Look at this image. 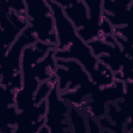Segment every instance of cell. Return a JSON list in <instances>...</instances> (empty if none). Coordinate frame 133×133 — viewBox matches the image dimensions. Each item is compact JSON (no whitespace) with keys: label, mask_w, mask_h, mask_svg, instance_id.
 Instances as JSON below:
<instances>
[{"label":"cell","mask_w":133,"mask_h":133,"mask_svg":"<svg viewBox=\"0 0 133 133\" xmlns=\"http://www.w3.org/2000/svg\"><path fill=\"white\" fill-rule=\"evenodd\" d=\"M51 9L57 38L55 59L75 60L82 65L95 84L102 87L112 85L115 81L112 72L96 57L87 43L78 36L62 7L55 5Z\"/></svg>","instance_id":"6da1fadb"},{"label":"cell","mask_w":133,"mask_h":133,"mask_svg":"<svg viewBox=\"0 0 133 133\" xmlns=\"http://www.w3.org/2000/svg\"><path fill=\"white\" fill-rule=\"evenodd\" d=\"M57 89L71 106L84 111L102 87L95 84L82 65L73 59H56Z\"/></svg>","instance_id":"7a4b0ae2"},{"label":"cell","mask_w":133,"mask_h":133,"mask_svg":"<svg viewBox=\"0 0 133 133\" xmlns=\"http://www.w3.org/2000/svg\"><path fill=\"white\" fill-rule=\"evenodd\" d=\"M56 47L36 42L23 50L21 60L22 88L16 92L19 98L34 96L44 82L56 75Z\"/></svg>","instance_id":"3957f363"},{"label":"cell","mask_w":133,"mask_h":133,"mask_svg":"<svg viewBox=\"0 0 133 133\" xmlns=\"http://www.w3.org/2000/svg\"><path fill=\"white\" fill-rule=\"evenodd\" d=\"M86 43L113 34L111 25L103 15L102 1L56 0Z\"/></svg>","instance_id":"277c9868"},{"label":"cell","mask_w":133,"mask_h":133,"mask_svg":"<svg viewBox=\"0 0 133 133\" xmlns=\"http://www.w3.org/2000/svg\"><path fill=\"white\" fill-rule=\"evenodd\" d=\"M87 44L96 57L110 68L115 80L132 84V42L112 34Z\"/></svg>","instance_id":"5b68a950"},{"label":"cell","mask_w":133,"mask_h":133,"mask_svg":"<svg viewBox=\"0 0 133 133\" xmlns=\"http://www.w3.org/2000/svg\"><path fill=\"white\" fill-rule=\"evenodd\" d=\"M38 42L31 28L28 26L22 32L5 55L0 63V87L1 95L15 98L22 86L21 60L23 49Z\"/></svg>","instance_id":"8992f818"},{"label":"cell","mask_w":133,"mask_h":133,"mask_svg":"<svg viewBox=\"0 0 133 133\" xmlns=\"http://www.w3.org/2000/svg\"><path fill=\"white\" fill-rule=\"evenodd\" d=\"M0 38L3 56L29 24L24 0H0Z\"/></svg>","instance_id":"52a82bcc"},{"label":"cell","mask_w":133,"mask_h":133,"mask_svg":"<svg viewBox=\"0 0 133 133\" xmlns=\"http://www.w3.org/2000/svg\"><path fill=\"white\" fill-rule=\"evenodd\" d=\"M26 19L38 42L57 45L55 20L47 0H24Z\"/></svg>","instance_id":"ba28073f"},{"label":"cell","mask_w":133,"mask_h":133,"mask_svg":"<svg viewBox=\"0 0 133 133\" xmlns=\"http://www.w3.org/2000/svg\"><path fill=\"white\" fill-rule=\"evenodd\" d=\"M102 4L104 17L111 25L113 34L132 42L133 1L104 0Z\"/></svg>","instance_id":"9c48e42d"},{"label":"cell","mask_w":133,"mask_h":133,"mask_svg":"<svg viewBox=\"0 0 133 133\" xmlns=\"http://www.w3.org/2000/svg\"><path fill=\"white\" fill-rule=\"evenodd\" d=\"M71 105L59 96L56 81L46 98L45 126L48 133H72L70 122Z\"/></svg>","instance_id":"30bf717a"},{"label":"cell","mask_w":133,"mask_h":133,"mask_svg":"<svg viewBox=\"0 0 133 133\" xmlns=\"http://www.w3.org/2000/svg\"><path fill=\"white\" fill-rule=\"evenodd\" d=\"M70 122L73 132H89L87 115L82 111L71 106Z\"/></svg>","instance_id":"8fae6325"}]
</instances>
